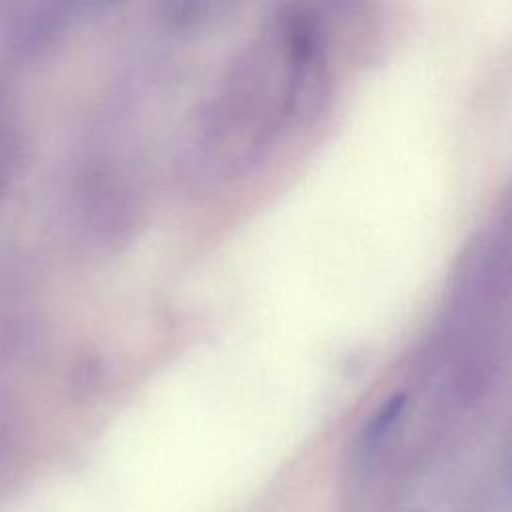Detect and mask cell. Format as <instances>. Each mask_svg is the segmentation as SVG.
Here are the masks:
<instances>
[{"mask_svg": "<svg viewBox=\"0 0 512 512\" xmlns=\"http://www.w3.org/2000/svg\"><path fill=\"white\" fill-rule=\"evenodd\" d=\"M324 74V44L310 12L288 6L230 62L200 110L182 156L194 184H218L260 160L312 102Z\"/></svg>", "mask_w": 512, "mask_h": 512, "instance_id": "1", "label": "cell"}]
</instances>
